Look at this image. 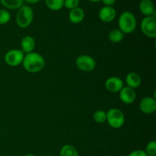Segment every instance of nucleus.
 <instances>
[{
  "mask_svg": "<svg viewBox=\"0 0 156 156\" xmlns=\"http://www.w3.org/2000/svg\"><path fill=\"white\" fill-rule=\"evenodd\" d=\"M105 6H112L115 4L116 0H101Z\"/></svg>",
  "mask_w": 156,
  "mask_h": 156,
  "instance_id": "obj_25",
  "label": "nucleus"
},
{
  "mask_svg": "<svg viewBox=\"0 0 156 156\" xmlns=\"http://www.w3.org/2000/svg\"><path fill=\"white\" fill-rule=\"evenodd\" d=\"M140 11L145 16H152L155 18V6L151 0H141L139 5Z\"/></svg>",
  "mask_w": 156,
  "mask_h": 156,
  "instance_id": "obj_12",
  "label": "nucleus"
},
{
  "mask_svg": "<svg viewBox=\"0 0 156 156\" xmlns=\"http://www.w3.org/2000/svg\"><path fill=\"white\" fill-rule=\"evenodd\" d=\"M142 79L140 75L135 72H131L128 73L126 76V83L128 87L133 88H139L141 85Z\"/></svg>",
  "mask_w": 156,
  "mask_h": 156,
  "instance_id": "obj_14",
  "label": "nucleus"
},
{
  "mask_svg": "<svg viewBox=\"0 0 156 156\" xmlns=\"http://www.w3.org/2000/svg\"><path fill=\"white\" fill-rule=\"evenodd\" d=\"M145 152L148 156H156V142L154 140L149 142L146 146Z\"/></svg>",
  "mask_w": 156,
  "mask_h": 156,
  "instance_id": "obj_22",
  "label": "nucleus"
},
{
  "mask_svg": "<svg viewBox=\"0 0 156 156\" xmlns=\"http://www.w3.org/2000/svg\"><path fill=\"white\" fill-rule=\"evenodd\" d=\"M60 156H79L77 149L71 145L66 144L62 146L59 151Z\"/></svg>",
  "mask_w": 156,
  "mask_h": 156,
  "instance_id": "obj_18",
  "label": "nucleus"
},
{
  "mask_svg": "<svg viewBox=\"0 0 156 156\" xmlns=\"http://www.w3.org/2000/svg\"><path fill=\"white\" fill-rule=\"evenodd\" d=\"M34 19V11L30 6L23 5L18 9L16 14V24L21 28H26L31 24Z\"/></svg>",
  "mask_w": 156,
  "mask_h": 156,
  "instance_id": "obj_3",
  "label": "nucleus"
},
{
  "mask_svg": "<svg viewBox=\"0 0 156 156\" xmlns=\"http://www.w3.org/2000/svg\"><path fill=\"white\" fill-rule=\"evenodd\" d=\"M107 114L106 121L114 129H119L122 127L125 123V116L123 111L118 108H111Z\"/></svg>",
  "mask_w": 156,
  "mask_h": 156,
  "instance_id": "obj_4",
  "label": "nucleus"
},
{
  "mask_svg": "<svg viewBox=\"0 0 156 156\" xmlns=\"http://www.w3.org/2000/svg\"><path fill=\"white\" fill-rule=\"evenodd\" d=\"M2 5L9 9H18L23 6L24 0H0Z\"/></svg>",
  "mask_w": 156,
  "mask_h": 156,
  "instance_id": "obj_16",
  "label": "nucleus"
},
{
  "mask_svg": "<svg viewBox=\"0 0 156 156\" xmlns=\"http://www.w3.org/2000/svg\"><path fill=\"white\" fill-rule=\"evenodd\" d=\"M76 65L78 69L83 72L89 73L93 71L96 66V62L93 57L88 55H80L76 59Z\"/></svg>",
  "mask_w": 156,
  "mask_h": 156,
  "instance_id": "obj_6",
  "label": "nucleus"
},
{
  "mask_svg": "<svg viewBox=\"0 0 156 156\" xmlns=\"http://www.w3.org/2000/svg\"><path fill=\"white\" fill-rule=\"evenodd\" d=\"M119 97L123 103L126 105H131L135 101L136 94L134 89L126 86L123 87V88L119 91Z\"/></svg>",
  "mask_w": 156,
  "mask_h": 156,
  "instance_id": "obj_11",
  "label": "nucleus"
},
{
  "mask_svg": "<svg viewBox=\"0 0 156 156\" xmlns=\"http://www.w3.org/2000/svg\"><path fill=\"white\" fill-rule=\"evenodd\" d=\"M21 51L24 53H29L33 52L35 47V41L34 37H32L31 36H29V35L24 36L21 39Z\"/></svg>",
  "mask_w": 156,
  "mask_h": 156,
  "instance_id": "obj_15",
  "label": "nucleus"
},
{
  "mask_svg": "<svg viewBox=\"0 0 156 156\" xmlns=\"http://www.w3.org/2000/svg\"><path fill=\"white\" fill-rule=\"evenodd\" d=\"M24 54L21 50H10L5 55V62L10 66H18L21 65L24 59Z\"/></svg>",
  "mask_w": 156,
  "mask_h": 156,
  "instance_id": "obj_7",
  "label": "nucleus"
},
{
  "mask_svg": "<svg viewBox=\"0 0 156 156\" xmlns=\"http://www.w3.org/2000/svg\"><path fill=\"white\" fill-rule=\"evenodd\" d=\"M22 65L27 72L30 73H36L44 69L45 60L40 53L31 52L24 55Z\"/></svg>",
  "mask_w": 156,
  "mask_h": 156,
  "instance_id": "obj_1",
  "label": "nucleus"
},
{
  "mask_svg": "<svg viewBox=\"0 0 156 156\" xmlns=\"http://www.w3.org/2000/svg\"><path fill=\"white\" fill-rule=\"evenodd\" d=\"M116 16L117 12L112 6H104L99 11V19L103 22H111L115 19Z\"/></svg>",
  "mask_w": 156,
  "mask_h": 156,
  "instance_id": "obj_10",
  "label": "nucleus"
},
{
  "mask_svg": "<svg viewBox=\"0 0 156 156\" xmlns=\"http://www.w3.org/2000/svg\"><path fill=\"white\" fill-rule=\"evenodd\" d=\"M46 156H53V155H46Z\"/></svg>",
  "mask_w": 156,
  "mask_h": 156,
  "instance_id": "obj_29",
  "label": "nucleus"
},
{
  "mask_svg": "<svg viewBox=\"0 0 156 156\" xmlns=\"http://www.w3.org/2000/svg\"><path fill=\"white\" fill-rule=\"evenodd\" d=\"M24 156H36V155H33V154H27V155H25Z\"/></svg>",
  "mask_w": 156,
  "mask_h": 156,
  "instance_id": "obj_28",
  "label": "nucleus"
},
{
  "mask_svg": "<svg viewBox=\"0 0 156 156\" xmlns=\"http://www.w3.org/2000/svg\"><path fill=\"white\" fill-rule=\"evenodd\" d=\"M47 7L52 11H59L64 6V0H45Z\"/></svg>",
  "mask_w": 156,
  "mask_h": 156,
  "instance_id": "obj_19",
  "label": "nucleus"
},
{
  "mask_svg": "<svg viewBox=\"0 0 156 156\" xmlns=\"http://www.w3.org/2000/svg\"><path fill=\"white\" fill-rule=\"evenodd\" d=\"M124 37V34L120 29H114L110 31L108 34V38L110 41L113 44H118L123 41Z\"/></svg>",
  "mask_w": 156,
  "mask_h": 156,
  "instance_id": "obj_17",
  "label": "nucleus"
},
{
  "mask_svg": "<svg viewBox=\"0 0 156 156\" xmlns=\"http://www.w3.org/2000/svg\"><path fill=\"white\" fill-rule=\"evenodd\" d=\"M93 120L95 123H105L107 120L106 112L102 110H98V111H95L93 114Z\"/></svg>",
  "mask_w": 156,
  "mask_h": 156,
  "instance_id": "obj_20",
  "label": "nucleus"
},
{
  "mask_svg": "<svg viewBox=\"0 0 156 156\" xmlns=\"http://www.w3.org/2000/svg\"><path fill=\"white\" fill-rule=\"evenodd\" d=\"M88 1L91 2H101V0H88Z\"/></svg>",
  "mask_w": 156,
  "mask_h": 156,
  "instance_id": "obj_27",
  "label": "nucleus"
},
{
  "mask_svg": "<svg viewBox=\"0 0 156 156\" xmlns=\"http://www.w3.org/2000/svg\"><path fill=\"white\" fill-rule=\"evenodd\" d=\"M79 0H64V6L69 10L79 7Z\"/></svg>",
  "mask_w": 156,
  "mask_h": 156,
  "instance_id": "obj_23",
  "label": "nucleus"
},
{
  "mask_svg": "<svg viewBox=\"0 0 156 156\" xmlns=\"http://www.w3.org/2000/svg\"><path fill=\"white\" fill-rule=\"evenodd\" d=\"M11 19V15L6 9H0V24H6Z\"/></svg>",
  "mask_w": 156,
  "mask_h": 156,
  "instance_id": "obj_21",
  "label": "nucleus"
},
{
  "mask_svg": "<svg viewBox=\"0 0 156 156\" xmlns=\"http://www.w3.org/2000/svg\"><path fill=\"white\" fill-rule=\"evenodd\" d=\"M140 109L143 113L150 114L156 111V101L154 98L146 97L140 102Z\"/></svg>",
  "mask_w": 156,
  "mask_h": 156,
  "instance_id": "obj_9",
  "label": "nucleus"
},
{
  "mask_svg": "<svg viewBox=\"0 0 156 156\" xmlns=\"http://www.w3.org/2000/svg\"><path fill=\"white\" fill-rule=\"evenodd\" d=\"M105 88L111 93H117L123 88V82L120 78L112 76L108 78L105 82Z\"/></svg>",
  "mask_w": 156,
  "mask_h": 156,
  "instance_id": "obj_8",
  "label": "nucleus"
},
{
  "mask_svg": "<svg viewBox=\"0 0 156 156\" xmlns=\"http://www.w3.org/2000/svg\"><path fill=\"white\" fill-rule=\"evenodd\" d=\"M128 156H148L146 155V152L143 149H136L131 152Z\"/></svg>",
  "mask_w": 156,
  "mask_h": 156,
  "instance_id": "obj_24",
  "label": "nucleus"
},
{
  "mask_svg": "<svg viewBox=\"0 0 156 156\" xmlns=\"http://www.w3.org/2000/svg\"><path fill=\"white\" fill-rule=\"evenodd\" d=\"M26 3L27 4H30V5H33V4H37V2H39L41 0H24Z\"/></svg>",
  "mask_w": 156,
  "mask_h": 156,
  "instance_id": "obj_26",
  "label": "nucleus"
},
{
  "mask_svg": "<svg viewBox=\"0 0 156 156\" xmlns=\"http://www.w3.org/2000/svg\"><path fill=\"white\" fill-rule=\"evenodd\" d=\"M85 18V12L81 8L77 7L71 9L69 13V20L73 24H79Z\"/></svg>",
  "mask_w": 156,
  "mask_h": 156,
  "instance_id": "obj_13",
  "label": "nucleus"
},
{
  "mask_svg": "<svg viewBox=\"0 0 156 156\" xmlns=\"http://www.w3.org/2000/svg\"><path fill=\"white\" fill-rule=\"evenodd\" d=\"M119 29L123 34H130L136 28V19L132 12H123L118 19Z\"/></svg>",
  "mask_w": 156,
  "mask_h": 156,
  "instance_id": "obj_2",
  "label": "nucleus"
},
{
  "mask_svg": "<svg viewBox=\"0 0 156 156\" xmlns=\"http://www.w3.org/2000/svg\"><path fill=\"white\" fill-rule=\"evenodd\" d=\"M141 31L145 36L149 38L156 37V21L152 16H146L142 20L140 24Z\"/></svg>",
  "mask_w": 156,
  "mask_h": 156,
  "instance_id": "obj_5",
  "label": "nucleus"
}]
</instances>
